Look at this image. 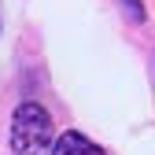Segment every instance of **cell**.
<instances>
[{
    "instance_id": "6da1fadb",
    "label": "cell",
    "mask_w": 155,
    "mask_h": 155,
    "mask_svg": "<svg viewBox=\"0 0 155 155\" xmlns=\"http://www.w3.org/2000/svg\"><path fill=\"white\" fill-rule=\"evenodd\" d=\"M52 144V118L41 104H22L11 118V148L18 155H45Z\"/></svg>"
},
{
    "instance_id": "7a4b0ae2",
    "label": "cell",
    "mask_w": 155,
    "mask_h": 155,
    "mask_svg": "<svg viewBox=\"0 0 155 155\" xmlns=\"http://www.w3.org/2000/svg\"><path fill=\"white\" fill-rule=\"evenodd\" d=\"M52 155H104V151L96 148L89 137H81V133H67V137L55 140V151Z\"/></svg>"
}]
</instances>
